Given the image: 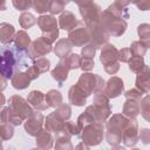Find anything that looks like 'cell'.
Wrapping results in <instances>:
<instances>
[{
  "instance_id": "obj_27",
  "label": "cell",
  "mask_w": 150,
  "mask_h": 150,
  "mask_svg": "<svg viewBox=\"0 0 150 150\" xmlns=\"http://www.w3.org/2000/svg\"><path fill=\"white\" fill-rule=\"evenodd\" d=\"M54 138L55 137L53 136V134H50L46 129H42L40 131V134L35 137L36 146L40 149H43V150H49L54 144Z\"/></svg>"
},
{
  "instance_id": "obj_28",
  "label": "cell",
  "mask_w": 150,
  "mask_h": 150,
  "mask_svg": "<svg viewBox=\"0 0 150 150\" xmlns=\"http://www.w3.org/2000/svg\"><path fill=\"white\" fill-rule=\"evenodd\" d=\"M71 48H73V45L68 39H60L59 41H56L53 50H54L55 55L61 60L70 54Z\"/></svg>"
},
{
  "instance_id": "obj_43",
  "label": "cell",
  "mask_w": 150,
  "mask_h": 150,
  "mask_svg": "<svg viewBox=\"0 0 150 150\" xmlns=\"http://www.w3.org/2000/svg\"><path fill=\"white\" fill-rule=\"evenodd\" d=\"M33 66H35L41 74L47 73L50 68V61L47 57H40V59H36L33 61Z\"/></svg>"
},
{
  "instance_id": "obj_18",
  "label": "cell",
  "mask_w": 150,
  "mask_h": 150,
  "mask_svg": "<svg viewBox=\"0 0 150 150\" xmlns=\"http://www.w3.org/2000/svg\"><path fill=\"white\" fill-rule=\"evenodd\" d=\"M27 101L38 111H42L49 108L46 101V94H43L41 90H32L27 96Z\"/></svg>"
},
{
  "instance_id": "obj_12",
  "label": "cell",
  "mask_w": 150,
  "mask_h": 150,
  "mask_svg": "<svg viewBox=\"0 0 150 150\" xmlns=\"http://www.w3.org/2000/svg\"><path fill=\"white\" fill-rule=\"evenodd\" d=\"M43 121H45V117H43L42 112L34 110L32 112V115L23 123V128H25L26 134H28L29 136L36 137L40 134V131L42 130V127L45 124Z\"/></svg>"
},
{
  "instance_id": "obj_34",
  "label": "cell",
  "mask_w": 150,
  "mask_h": 150,
  "mask_svg": "<svg viewBox=\"0 0 150 150\" xmlns=\"http://www.w3.org/2000/svg\"><path fill=\"white\" fill-rule=\"evenodd\" d=\"M54 150H74V146L70 142V137L60 134L55 137V145Z\"/></svg>"
},
{
  "instance_id": "obj_2",
  "label": "cell",
  "mask_w": 150,
  "mask_h": 150,
  "mask_svg": "<svg viewBox=\"0 0 150 150\" xmlns=\"http://www.w3.org/2000/svg\"><path fill=\"white\" fill-rule=\"evenodd\" d=\"M129 118L123 114H114L105 123V139L109 145H118L122 142L123 129L128 124Z\"/></svg>"
},
{
  "instance_id": "obj_19",
  "label": "cell",
  "mask_w": 150,
  "mask_h": 150,
  "mask_svg": "<svg viewBox=\"0 0 150 150\" xmlns=\"http://www.w3.org/2000/svg\"><path fill=\"white\" fill-rule=\"evenodd\" d=\"M87 94L77 84H73L68 90L69 103L75 107H83L87 103Z\"/></svg>"
},
{
  "instance_id": "obj_52",
  "label": "cell",
  "mask_w": 150,
  "mask_h": 150,
  "mask_svg": "<svg viewBox=\"0 0 150 150\" xmlns=\"http://www.w3.org/2000/svg\"><path fill=\"white\" fill-rule=\"evenodd\" d=\"M26 73H27V75L29 76V79H30L32 81H33V80H36V79L40 76V74H41V73L38 70V68H36L35 66H33V64L29 66V67L26 69Z\"/></svg>"
},
{
  "instance_id": "obj_7",
  "label": "cell",
  "mask_w": 150,
  "mask_h": 150,
  "mask_svg": "<svg viewBox=\"0 0 150 150\" xmlns=\"http://www.w3.org/2000/svg\"><path fill=\"white\" fill-rule=\"evenodd\" d=\"M77 6L80 9V14L83 19L82 21L86 23V26L101 22L102 9L100 5L93 1H81V2H77Z\"/></svg>"
},
{
  "instance_id": "obj_3",
  "label": "cell",
  "mask_w": 150,
  "mask_h": 150,
  "mask_svg": "<svg viewBox=\"0 0 150 150\" xmlns=\"http://www.w3.org/2000/svg\"><path fill=\"white\" fill-rule=\"evenodd\" d=\"M76 84L87 94V96H90L91 94L103 93L104 87H105V81L98 74L82 73Z\"/></svg>"
},
{
  "instance_id": "obj_47",
  "label": "cell",
  "mask_w": 150,
  "mask_h": 150,
  "mask_svg": "<svg viewBox=\"0 0 150 150\" xmlns=\"http://www.w3.org/2000/svg\"><path fill=\"white\" fill-rule=\"evenodd\" d=\"M132 53L130 50V48H122L118 49V61L123 62V63H129L130 60L132 59Z\"/></svg>"
},
{
  "instance_id": "obj_61",
  "label": "cell",
  "mask_w": 150,
  "mask_h": 150,
  "mask_svg": "<svg viewBox=\"0 0 150 150\" xmlns=\"http://www.w3.org/2000/svg\"><path fill=\"white\" fill-rule=\"evenodd\" d=\"M8 150H11V149H8Z\"/></svg>"
},
{
  "instance_id": "obj_48",
  "label": "cell",
  "mask_w": 150,
  "mask_h": 150,
  "mask_svg": "<svg viewBox=\"0 0 150 150\" xmlns=\"http://www.w3.org/2000/svg\"><path fill=\"white\" fill-rule=\"evenodd\" d=\"M95 67V62L93 59H88V57H83L81 56V62H80V68L83 70V73H88L89 70H91Z\"/></svg>"
},
{
  "instance_id": "obj_42",
  "label": "cell",
  "mask_w": 150,
  "mask_h": 150,
  "mask_svg": "<svg viewBox=\"0 0 150 150\" xmlns=\"http://www.w3.org/2000/svg\"><path fill=\"white\" fill-rule=\"evenodd\" d=\"M0 135L2 141H8L14 136V128L12 124L8 123H1L0 127Z\"/></svg>"
},
{
  "instance_id": "obj_59",
  "label": "cell",
  "mask_w": 150,
  "mask_h": 150,
  "mask_svg": "<svg viewBox=\"0 0 150 150\" xmlns=\"http://www.w3.org/2000/svg\"><path fill=\"white\" fill-rule=\"evenodd\" d=\"M29 150H43V149H40V148L36 146V148H33V149H29Z\"/></svg>"
},
{
  "instance_id": "obj_54",
  "label": "cell",
  "mask_w": 150,
  "mask_h": 150,
  "mask_svg": "<svg viewBox=\"0 0 150 150\" xmlns=\"http://www.w3.org/2000/svg\"><path fill=\"white\" fill-rule=\"evenodd\" d=\"M139 11H149L150 9V0H141V1H134L132 2Z\"/></svg>"
},
{
  "instance_id": "obj_13",
  "label": "cell",
  "mask_w": 150,
  "mask_h": 150,
  "mask_svg": "<svg viewBox=\"0 0 150 150\" xmlns=\"http://www.w3.org/2000/svg\"><path fill=\"white\" fill-rule=\"evenodd\" d=\"M8 107L11 109H13L15 112H18L20 116H22L25 120H27L32 115V112L34 111L33 110V107L28 103V101L25 100L20 95H13V96H11L9 100H8Z\"/></svg>"
},
{
  "instance_id": "obj_31",
  "label": "cell",
  "mask_w": 150,
  "mask_h": 150,
  "mask_svg": "<svg viewBox=\"0 0 150 150\" xmlns=\"http://www.w3.org/2000/svg\"><path fill=\"white\" fill-rule=\"evenodd\" d=\"M77 124H79V128L81 129V131L86 128V127H88V125H90V124H93V123H97L96 122V120H95V116H94V114H93V111H91V109H90V107L88 105L87 108H86V110L77 117Z\"/></svg>"
},
{
  "instance_id": "obj_14",
  "label": "cell",
  "mask_w": 150,
  "mask_h": 150,
  "mask_svg": "<svg viewBox=\"0 0 150 150\" xmlns=\"http://www.w3.org/2000/svg\"><path fill=\"white\" fill-rule=\"evenodd\" d=\"M139 139V131H138V123L136 118H129L128 124L123 129L122 142L125 146H135Z\"/></svg>"
},
{
  "instance_id": "obj_10",
  "label": "cell",
  "mask_w": 150,
  "mask_h": 150,
  "mask_svg": "<svg viewBox=\"0 0 150 150\" xmlns=\"http://www.w3.org/2000/svg\"><path fill=\"white\" fill-rule=\"evenodd\" d=\"M53 48H54V47H53L48 41H46L42 36H40V38L35 39V40L32 42L30 47H29L28 50H27V56H28L29 60L34 61V60H36V59L43 57L45 55L49 54V53L53 50Z\"/></svg>"
},
{
  "instance_id": "obj_29",
  "label": "cell",
  "mask_w": 150,
  "mask_h": 150,
  "mask_svg": "<svg viewBox=\"0 0 150 150\" xmlns=\"http://www.w3.org/2000/svg\"><path fill=\"white\" fill-rule=\"evenodd\" d=\"M68 73H69V69L66 67V64L60 60L59 63L55 66V68L50 71L52 74V77L59 83V86L61 87L63 84V82L68 79Z\"/></svg>"
},
{
  "instance_id": "obj_35",
  "label": "cell",
  "mask_w": 150,
  "mask_h": 150,
  "mask_svg": "<svg viewBox=\"0 0 150 150\" xmlns=\"http://www.w3.org/2000/svg\"><path fill=\"white\" fill-rule=\"evenodd\" d=\"M61 61L66 64V67L69 69V70H74V69H77L80 68V62H81V56L76 53H70L68 56L61 59Z\"/></svg>"
},
{
  "instance_id": "obj_24",
  "label": "cell",
  "mask_w": 150,
  "mask_h": 150,
  "mask_svg": "<svg viewBox=\"0 0 150 150\" xmlns=\"http://www.w3.org/2000/svg\"><path fill=\"white\" fill-rule=\"evenodd\" d=\"M122 114L128 118H136L141 114V101L138 100H125L122 109Z\"/></svg>"
},
{
  "instance_id": "obj_49",
  "label": "cell",
  "mask_w": 150,
  "mask_h": 150,
  "mask_svg": "<svg viewBox=\"0 0 150 150\" xmlns=\"http://www.w3.org/2000/svg\"><path fill=\"white\" fill-rule=\"evenodd\" d=\"M124 96H125V100L128 98H131V100H138V101H142V96H143V93L139 91L137 88H132V89H129L127 91H124Z\"/></svg>"
},
{
  "instance_id": "obj_21",
  "label": "cell",
  "mask_w": 150,
  "mask_h": 150,
  "mask_svg": "<svg viewBox=\"0 0 150 150\" xmlns=\"http://www.w3.org/2000/svg\"><path fill=\"white\" fill-rule=\"evenodd\" d=\"M0 118H1V123H8V124H12L13 127H18V125L25 123V121H26L22 116H20L18 112H15L9 107H4L1 109Z\"/></svg>"
},
{
  "instance_id": "obj_50",
  "label": "cell",
  "mask_w": 150,
  "mask_h": 150,
  "mask_svg": "<svg viewBox=\"0 0 150 150\" xmlns=\"http://www.w3.org/2000/svg\"><path fill=\"white\" fill-rule=\"evenodd\" d=\"M139 141L143 144H150V129L143 128L139 131Z\"/></svg>"
},
{
  "instance_id": "obj_58",
  "label": "cell",
  "mask_w": 150,
  "mask_h": 150,
  "mask_svg": "<svg viewBox=\"0 0 150 150\" xmlns=\"http://www.w3.org/2000/svg\"><path fill=\"white\" fill-rule=\"evenodd\" d=\"M110 150H125V148H123L121 145H112Z\"/></svg>"
},
{
  "instance_id": "obj_41",
  "label": "cell",
  "mask_w": 150,
  "mask_h": 150,
  "mask_svg": "<svg viewBox=\"0 0 150 150\" xmlns=\"http://www.w3.org/2000/svg\"><path fill=\"white\" fill-rule=\"evenodd\" d=\"M129 48H130V50H131V53H132L134 56H141V57H143L145 55V53H146V47L141 41H134V42H131V45H130Z\"/></svg>"
},
{
  "instance_id": "obj_40",
  "label": "cell",
  "mask_w": 150,
  "mask_h": 150,
  "mask_svg": "<svg viewBox=\"0 0 150 150\" xmlns=\"http://www.w3.org/2000/svg\"><path fill=\"white\" fill-rule=\"evenodd\" d=\"M66 5H68V1H61V0H53V1H50V6H49L50 15L63 13V9H64Z\"/></svg>"
},
{
  "instance_id": "obj_45",
  "label": "cell",
  "mask_w": 150,
  "mask_h": 150,
  "mask_svg": "<svg viewBox=\"0 0 150 150\" xmlns=\"http://www.w3.org/2000/svg\"><path fill=\"white\" fill-rule=\"evenodd\" d=\"M55 111H56V112L60 115V117H62L66 122H68L69 118H70V116H71V108H70L69 104H66V103L61 104Z\"/></svg>"
},
{
  "instance_id": "obj_16",
  "label": "cell",
  "mask_w": 150,
  "mask_h": 150,
  "mask_svg": "<svg viewBox=\"0 0 150 150\" xmlns=\"http://www.w3.org/2000/svg\"><path fill=\"white\" fill-rule=\"evenodd\" d=\"M103 94L109 98H116L121 94H124V83L123 80L118 76H111L107 82L103 90Z\"/></svg>"
},
{
  "instance_id": "obj_53",
  "label": "cell",
  "mask_w": 150,
  "mask_h": 150,
  "mask_svg": "<svg viewBox=\"0 0 150 150\" xmlns=\"http://www.w3.org/2000/svg\"><path fill=\"white\" fill-rule=\"evenodd\" d=\"M150 111V95H145L141 101V114Z\"/></svg>"
},
{
  "instance_id": "obj_11",
  "label": "cell",
  "mask_w": 150,
  "mask_h": 150,
  "mask_svg": "<svg viewBox=\"0 0 150 150\" xmlns=\"http://www.w3.org/2000/svg\"><path fill=\"white\" fill-rule=\"evenodd\" d=\"M87 28H88V32L90 35V43H93L97 49L102 48L104 45L108 43L110 35L108 34V32L103 27L102 22L87 26Z\"/></svg>"
},
{
  "instance_id": "obj_51",
  "label": "cell",
  "mask_w": 150,
  "mask_h": 150,
  "mask_svg": "<svg viewBox=\"0 0 150 150\" xmlns=\"http://www.w3.org/2000/svg\"><path fill=\"white\" fill-rule=\"evenodd\" d=\"M120 67H121V62H115V63L104 66V71L109 75H115L120 70Z\"/></svg>"
},
{
  "instance_id": "obj_30",
  "label": "cell",
  "mask_w": 150,
  "mask_h": 150,
  "mask_svg": "<svg viewBox=\"0 0 150 150\" xmlns=\"http://www.w3.org/2000/svg\"><path fill=\"white\" fill-rule=\"evenodd\" d=\"M30 81L32 80L29 79V76L27 75L26 71H19L11 80V84L16 90H23V89L28 88V86L30 84Z\"/></svg>"
},
{
  "instance_id": "obj_57",
  "label": "cell",
  "mask_w": 150,
  "mask_h": 150,
  "mask_svg": "<svg viewBox=\"0 0 150 150\" xmlns=\"http://www.w3.org/2000/svg\"><path fill=\"white\" fill-rule=\"evenodd\" d=\"M6 84H7V79L1 76V90H4L6 88Z\"/></svg>"
},
{
  "instance_id": "obj_5",
  "label": "cell",
  "mask_w": 150,
  "mask_h": 150,
  "mask_svg": "<svg viewBox=\"0 0 150 150\" xmlns=\"http://www.w3.org/2000/svg\"><path fill=\"white\" fill-rule=\"evenodd\" d=\"M101 22H102L103 27L105 28V30L108 32V34L110 36H115V38L122 36L128 28V23L125 20L112 15L107 9H104L102 12Z\"/></svg>"
},
{
  "instance_id": "obj_32",
  "label": "cell",
  "mask_w": 150,
  "mask_h": 150,
  "mask_svg": "<svg viewBox=\"0 0 150 150\" xmlns=\"http://www.w3.org/2000/svg\"><path fill=\"white\" fill-rule=\"evenodd\" d=\"M46 101L49 105V108H55L57 109L61 104H63V97L62 94L56 90V89H50L46 94Z\"/></svg>"
},
{
  "instance_id": "obj_8",
  "label": "cell",
  "mask_w": 150,
  "mask_h": 150,
  "mask_svg": "<svg viewBox=\"0 0 150 150\" xmlns=\"http://www.w3.org/2000/svg\"><path fill=\"white\" fill-rule=\"evenodd\" d=\"M103 124L101 123H93L88 127H86L81 132L82 142L86 143L89 146L98 145L103 141Z\"/></svg>"
},
{
  "instance_id": "obj_1",
  "label": "cell",
  "mask_w": 150,
  "mask_h": 150,
  "mask_svg": "<svg viewBox=\"0 0 150 150\" xmlns=\"http://www.w3.org/2000/svg\"><path fill=\"white\" fill-rule=\"evenodd\" d=\"M27 53L19 50L14 45L1 48L0 55V75L7 80H12L15 74L28 68Z\"/></svg>"
},
{
  "instance_id": "obj_39",
  "label": "cell",
  "mask_w": 150,
  "mask_h": 150,
  "mask_svg": "<svg viewBox=\"0 0 150 150\" xmlns=\"http://www.w3.org/2000/svg\"><path fill=\"white\" fill-rule=\"evenodd\" d=\"M49 6H50V1L49 0H35L33 1V9L39 13L42 14L49 12Z\"/></svg>"
},
{
  "instance_id": "obj_26",
  "label": "cell",
  "mask_w": 150,
  "mask_h": 150,
  "mask_svg": "<svg viewBox=\"0 0 150 150\" xmlns=\"http://www.w3.org/2000/svg\"><path fill=\"white\" fill-rule=\"evenodd\" d=\"M32 40H30V36L28 35V33L26 30H19L16 32L15 34V38H14V41H13V45L21 52H26L28 50V48L30 47L32 45Z\"/></svg>"
},
{
  "instance_id": "obj_46",
  "label": "cell",
  "mask_w": 150,
  "mask_h": 150,
  "mask_svg": "<svg viewBox=\"0 0 150 150\" xmlns=\"http://www.w3.org/2000/svg\"><path fill=\"white\" fill-rule=\"evenodd\" d=\"M96 50H97V48L93 43H88V45H86L84 47L81 48V55L83 57L93 59L95 56V54H96Z\"/></svg>"
},
{
  "instance_id": "obj_55",
  "label": "cell",
  "mask_w": 150,
  "mask_h": 150,
  "mask_svg": "<svg viewBox=\"0 0 150 150\" xmlns=\"http://www.w3.org/2000/svg\"><path fill=\"white\" fill-rule=\"evenodd\" d=\"M74 150H90V149H89V145H87L86 143L81 142V143H79V144L74 148Z\"/></svg>"
},
{
  "instance_id": "obj_6",
  "label": "cell",
  "mask_w": 150,
  "mask_h": 150,
  "mask_svg": "<svg viewBox=\"0 0 150 150\" xmlns=\"http://www.w3.org/2000/svg\"><path fill=\"white\" fill-rule=\"evenodd\" d=\"M38 26L42 32V38L50 45L56 42L59 36V21L54 15H40L38 18Z\"/></svg>"
},
{
  "instance_id": "obj_22",
  "label": "cell",
  "mask_w": 150,
  "mask_h": 150,
  "mask_svg": "<svg viewBox=\"0 0 150 150\" xmlns=\"http://www.w3.org/2000/svg\"><path fill=\"white\" fill-rule=\"evenodd\" d=\"M136 88L143 94H148L150 91V66H144L143 70L137 74L135 80Z\"/></svg>"
},
{
  "instance_id": "obj_23",
  "label": "cell",
  "mask_w": 150,
  "mask_h": 150,
  "mask_svg": "<svg viewBox=\"0 0 150 150\" xmlns=\"http://www.w3.org/2000/svg\"><path fill=\"white\" fill-rule=\"evenodd\" d=\"M77 22L79 20H76V16L70 11H64L59 18V27L63 30H73L77 26Z\"/></svg>"
},
{
  "instance_id": "obj_17",
  "label": "cell",
  "mask_w": 150,
  "mask_h": 150,
  "mask_svg": "<svg viewBox=\"0 0 150 150\" xmlns=\"http://www.w3.org/2000/svg\"><path fill=\"white\" fill-rule=\"evenodd\" d=\"M100 61L104 66L120 62L118 61V49L112 45V43H107L101 48V55H100Z\"/></svg>"
},
{
  "instance_id": "obj_56",
  "label": "cell",
  "mask_w": 150,
  "mask_h": 150,
  "mask_svg": "<svg viewBox=\"0 0 150 150\" xmlns=\"http://www.w3.org/2000/svg\"><path fill=\"white\" fill-rule=\"evenodd\" d=\"M142 117H143L146 122L150 123V111H148V112H143V114H142Z\"/></svg>"
},
{
  "instance_id": "obj_60",
  "label": "cell",
  "mask_w": 150,
  "mask_h": 150,
  "mask_svg": "<svg viewBox=\"0 0 150 150\" xmlns=\"http://www.w3.org/2000/svg\"><path fill=\"white\" fill-rule=\"evenodd\" d=\"M131 150H141V149H138V148H134V149H131Z\"/></svg>"
},
{
  "instance_id": "obj_25",
  "label": "cell",
  "mask_w": 150,
  "mask_h": 150,
  "mask_svg": "<svg viewBox=\"0 0 150 150\" xmlns=\"http://www.w3.org/2000/svg\"><path fill=\"white\" fill-rule=\"evenodd\" d=\"M15 28L13 25L8 22H1L0 23V41L2 45L8 46L14 41L15 38Z\"/></svg>"
},
{
  "instance_id": "obj_4",
  "label": "cell",
  "mask_w": 150,
  "mask_h": 150,
  "mask_svg": "<svg viewBox=\"0 0 150 150\" xmlns=\"http://www.w3.org/2000/svg\"><path fill=\"white\" fill-rule=\"evenodd\" d=\"M109 97H107L103 93H97L94 95L93 98V104L89 105L95 120L97 123L103 124L104 122L108 121V118L111 115V108H110V102Z\"/></svg>"
},
{
  "instance_id": "obj_20",
  "label": "cell",
  "mask_w": 150,
  "mask_h": 150,
  "mask_svg": "<svg viewBox=\"0 0 150 150\" xmlns=\"http://www.w3.org/2000/svg\"><path fill=\"white\" fill-rule=\"evenodd\" d=\"M130 4H131L130 1L116 0V1H114L111 5L108 6L107 11L110 12L112 15L125 20V19H129V16H130V15H129V9H128V6H129Z\"/></svg>"
},
{
  "instance_id": "obj_36",
  "label": "cell",
  "mask_w": 150,
  "mask_h": 150,
  "mask_svg": "<svg viewBox=\"0 0 150 150\" xmlns=\"http://www.w3.org/2000/svg\"><path fill=\"white\" fill-rule=\"evenodd\" d=\"M38 22V20L35 19V16L29 13V12H23L21 13V15L19 16V23L23 29H29L32 28L35 23Z\"/></svg>"
},
{
  "instance_id": "obj_44",
  "label": "cell",
  "mask_w": 150,
  "mask_h": 150,
  "mask_svg": "<svg viewBox=\"0 0 150 150\" xmlns=\"http://www.w3.org/2000/svg\"><path fill=\"white\" fill-rule=\"evenodd\" d=\"M12 4L15 9H18L22 13L25 11L29 9L30 7H33V1H30V0H13Z\"/></svg>"
},
{
  "instance_id": "obj_15",
  "label": "cell",
  "mask_w": 150,
  "mask_h": 150,
  "mask_svg": "<svg viewBox=\"0 0 150 150\" xmlns=\"http://www.w3.org/2000/svg\"><path fill=\"white\" fill-rule=\"evenodd\" d=\"M66 123L67 122L62 117H60V115L56 111H53L45 118V129L53 134L54 137H56L59 134L63 131Z\"/></svg>"
},
{
  "instance_id": "obj_37",
  "label": "cell",
  "mask_w": 150,
  "mask_h": 150,
  "mask_svg": "<svg viewBox=\"0 0 150 150\" xmlns=\"http://www.w3.org/2000/svg\"><path fill=\"white\" fill-rule=\"evenodd\" d=\"M80 132H81V129L79 128L77 122H75V121H68L66 123L64 129H63V131L61 134H63V135H66V136H68V137L71 138L73 136H79Z\"/></svg>"
},
{
  "instance_id": "obj_38",
  "label": "cell",
  "mask_w": 150,
  "mask_h": 150,
  "mask_svg": "<svg viewBox=\"0 0 150 150\" xmlns=\"http://www.w3.org/2000/svg\"><path fill=\"white\" fill-rule=\"evenodd\" d=\"M129 64V69L135 73V74H138L143 70L145 63H144V57H141V56H132V59L130 60V62L128 63Z\"/></svg>"
},
{
  "instance_id": "obj_9",
  "label": "cell",
  "mask_w": 150,
  "mask_h": 150,
  "mask_svg": "<svg viewBox=\"0 0 150 150\" xmlns=\"http://www.w3.org/2000/svg\"><path fill=\"white\" fill-rule=\"evenodd\" d=\"M68 40L75 47H84L86 45L90 43V35L83 21H79L77 26L73 30L68 32Z\"/></svg>"
},
{
  "instance_id": "obj_33",
  "label": "cell",
  "mask_w": 150,
  "mask_h": 150,
  "mask_svg": "<svg viewBox=\"0 0 150 150\" xmlns=\"http://www.w3.org/2000/svg\"><path fill=\"white\" fill-rule=\"evenodd\" d=\"M137 34L139 36V41L148 48H150V25L141 23L137 27Z\"/></svg>"
}]
</instances>
